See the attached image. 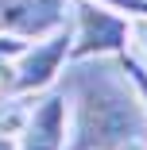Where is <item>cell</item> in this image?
<instances>
[{
	"label": "cell",
	"mask_w": 147,
	"mask_h": 150,
	"mask_svg": "<svg viewBox=\"0 0 147 150\" xmlns=\"http://www.w3.org/2000/svg\"><path fill=\"white\" fill-rule=\"evenodd\" d=\"M116 62H120V69L128 73V81H132V88H136V96H139V104H143V112H147V62H143L132 46L116 54Z\"/></svg>",
	"instance_id": "6"
},
{
	"label": "cell",
	"mask_w": 147,
	"mask_h": 150,
	"mask_svg": "<svg viewBox=\"0 0 147 150\" xmlns=\"http://www.w3.org/2000/svg\"><path fill=\"white\" fill-rule=\"evenodd\" d=\"M132 46V19L101 8L93 0H74L70 8V62L77 58H116Z\"/></svg>",
	"instance_id": "2"
},
{
	"label": "cell",
	"mask_w": 147,
	"mask_h": 150,
	"mask_svg": "<svg viewBox=\"0 0 147 150\" xmlns=\"http://www.w3.org/2000/svg\"><path fill=\"white\" fill-rule=\"evenodd\" d=\"M93 4L112 8V12L128 16V19H147V0H93Z\"/></svg>",
	"instance_id": "8"
},
{
	"label": "cell",
	"mask_w": 147,
	"mask_h": 150,
	"mask_svg": "<svg viewBox=\"0 0 147 150\" xmlns=\"http://www.w3.org/2000/svg\"><path fill=\"white\" fill-rule=\"evenodd\" d=\"M66 62H70V23H62L58 31L35 42H23V50L12 58V69H8V96L19 100L58 85Z\"/></svg>",
	"instance_id": "3"
},
{
	"label": "cell",
	"mask_w": 147,
	"mask_h": 150,
	"mask_svg": "<svg viewBox=\"0 0 147 150\" xmlns=\"http://www.w3.org/2000/svg\"><path fill=\"white\" fill-rule=\"evenodd\" d=\"M132 50L147 62V19H132Z\"/></svg>",
	"instance_id": "9"
},
{
	"label": "cell",
	"mask_w": 147,
	"mask_h": 150,
	"mask_svg": "<svg viewBox=\"0 0 147 150\" xmlns=\"http://www.w3.org/2000/svg\"><path fill=\"white\" fill-rule=\"evenodd\" d=\"M23 108L27 104H16V96H8V104L0 108V150H16V131L23 123Z\"/></svg>",
	"instance_id": "7"
},
{
	"label": "cell",
	"mask_w": 147,
	"mask_h": 150,
	"mask_svg": "<svg viewBox=\"0 0 147 150\" xmlns=\"http://www.w3.org/2000/svg\"><path fill=\"white\" fill-rule=\"evenodd\" d=\"M74 0H0V35L35 42L70 23Z\"/></svg>",
	"instance_id": "5"
},
{
	"label": "cell",
	"mask_w": 147,
	"mask_h": 150,
	"mask_svg": "<svg viewBox=\"0 0 147 150\" xmlns=\"http://www.w3.org/2000/svg\"><path fill=\"white\" fill-rule=\"evenodd\" d=\"M66 150H147V112L116 58H77L62 69Z\"/></svg>",
	"instance_id": "1"
},
{
	"label": "cell",
	"mask_w": 147,
	"mask_h": 150,
	"mask_svg": "<svg viewBox=\"0 0 147 150\" xmlns=\"http://www.w3.org/2000/svg\"><path fill=\"white\" fill-rule=\"evenodd\" d=\"M70 131V108L62 88H43L35 93V104L23 108V123L16 131V150H66Z\"/></svg>",
	"instance_id": "4"
}]
</instances>
